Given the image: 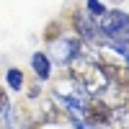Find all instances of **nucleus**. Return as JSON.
Instances as JSON below:
<instances>
[{
	"mask_svg": "<svg viewBox=\"0 0 129 129\" xmlns=\"http://www.w3.org/2000/svg\"><path fill=\"white\" fill-rule=\"evenodd\" d=\"M98 21V28L106 41H114V44H129V13L119 8H109Z\"/></svg>",
	"mask_w": 129,
	"mask_h": 129,
	"instance_id": "obj_1",
	"label": "nucleus"
},
{
	"mask_svg": "<svg viewBox=\"0 0 129 129\" xmlns=\"http://www.w3.org/2000/svg\"><path fill=\"white\" fill-rule=\"evenodd\" d=\"M52 49V62H57L59 67H70L80 54H85V44L80 41V36H59L54 41H49Z\"/></svg>",
	"mask_w": 129,
	"mask_h": 129,
	"instance_id": "obj_2",
	"label": "nucleus"
},
{
	"mask_svg": "<svg viewBox=\"0 0 129 129\" xmlns=\"http://www.w3.org/2000/svg\"><path fill=\"white\" fill-rule=\"evenodd\" d=\"M72 28H75V36H80V41L85 47H103L106 39L98 28V21L93 16H88L85 10H75L72 13Z\"/></svg>",
	"mask_w": 129,
	"mask_h": 129,
	"instance_id": "obj_3",
	"label": "nucleus"
},
{
	"mask_svg": "<svg viewBox=\"0 0 129 129\" xmlns=\"http://www.w3.org/2000/svg\"><path fill=\"white\" fill-rule=\"evenodd\" d=\"M109 114H111V106L106 103L101 95H88L83 106V121L88 124L90 129H101L109 124Z\"/></svg>",
	"mask_w": 129,
	"mask_h": 129,
	"instance_id": "obj_4",
	"label": "nucleus"
},
{
	"mask_svg": "<svg viewBox=\"0 0 129 129\" xmlns=\"http://www.w3.org/2000/svg\"><path fill=\"white\" fill-rule=\"evenodd\" d=\"M31 70L36 80H49L52 78V57L49 52H34L31 54Z\"/></svg>",
	"mask_w": 129,
	"mask_h": 129,
	"instance_id": "obj_5",
	"label": "nucleus"
},
{
	"mask_svg": "<svg viewBox=\"0 0 129 129\" xmlns=\"http://www.w3.org/2000/svg\"><path fill=\"white\" fill-rule=\"evenodd\" d=\"M109 129H129V103H116L111 106L109 114Z\"/></svg>",
	"mask_w": 129,
	"mask_h": 129,
	"instance_id": "obj_6",
	"label": "nucleus"
},
{
	"mask_svg": "<svg viewBox=\"0 0 129 129\" xmlns=\"http://www.w3.org/2000/svg\"><path fill=\"white\" fill-rule=\"evenodd\" d=\"M5 83H8V88L13 90V93H21L26 88V78H23V70L21 67H10L5 72Z\"/></svg>",
	"mask_w": 129,
	"mask_h": 129,
	"instance_id": "obj_7",
	"label": "nucleus"
},
{
	"mask_svg": "<svg viewBox=\"0 0 129 129\" xmlns=\"http://www.w3.org/2000/svg\"><path fill=\"white\" fill-rule=\"evenodd\" d=\"M106 10H109V5L103 3V0H85V13L93 16V18H101Z\"/></svg>",
	"mask_w": 129,
	"mask_h": 129,
	"instance_id": "obj_8",
	"label": "nucleus"
},
{
	"mask_svg": "<svg viewBox=\"0 0 129 129\" xmlns=\"http://www.w3.org/2000/svg\"><path fill=\"white\" fill-rule=\"evenodd\" d=\"M103 47L109 49V52H114V54H116V57H119V59L126 64V67H129V44H114V41H106Z\"/></svg>",
	"mask_w": 129,
	"mask_h": 129,
	"instance_id": "obj_9",
	"label": "nucleus"
},
{
	"mask_svg": "<svg viewBox=\"0 0 129 129\" xmlns=\"http://www.w3.org/2000/svg\"><path fill=\"white\" fill-rule=\"evenodd\" d=\"M62 36V23L59 21H52V23L44 28V39L47 41H54V39H59Z\"/></svg>",
	"mask_w": 129,
	"mask_h": 129,
	"instance_id": "obj_10",
	"label": "nucleus"
},
{
	"mask_svg": "<svg viewBox=\"0 0 129 129\" xmlns=\"http://www.w3.org/2000/svg\"><path fill=\"white\" fill-rule=\"evenodd\" d=\"M70 126H72V129H90L83 119H70Z\"/></svg>",
	"mask_w": 129,
	"mask_h": 129,
	"instance_id": "obj_11",
	"label": "nucleus"
}]
</instances>
